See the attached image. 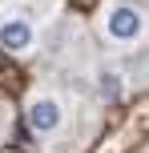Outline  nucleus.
I'll return each mask as SVG.
<instances>
[{
  "label": "nucleus",
  "instance_id": "obj_1",
  "mask_svg": "<svg viewBox=\"0 0 149 153\" xmlns=\"http://www.w3.org/2000/svg\"><path fill=\"white\" fill-rule=\"evenodd\" d=\"M97 32L109 48H141L149 45V8L141 0H109L97 12Z\"/></svg>",
  "mask_w": 149,
  "mask_h": 153
},
{
  "label": "nucleus",
  "instance_id": "obj_2",
  "mask_svg": "<svg viewBox=\"0 0 149 153\" xmlns=\"http://www.w3.org/2000/svg\"><path fill=\"white\" fill-rule=\"evenodd\" d=\"M40 28H44V16H36L28 0H0V48L4 53L28 56L40 45Z\"/></svg>",
  "mask_w": 149,
  "mask_h": 153
},
{
  "label": "nucleus",
  "instance_id": "obj_3",
  "mask_svg": "<svg viewBox=\"0 0 149 153\" xmlns=\"http://www.w3.org/2000/svg\"><path fill=\"white\" fill-rule=\"evenodd\" d=\"M24 121H28L32 137L40 141H56L69 129V97L56 89H32L24 101Z\"/></svg>",
  "mask_w": 149,
  "mask_h": 153
}]
</instances>
